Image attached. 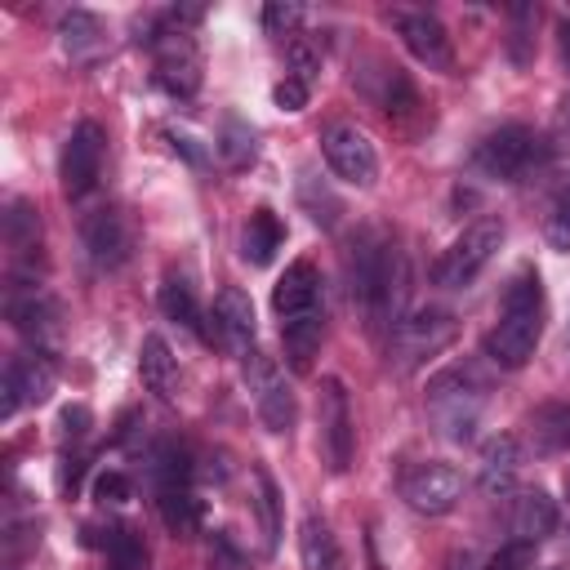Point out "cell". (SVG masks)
I'll return each instance as SVG.
<instances>
[{"instance_id": "1", "label": "cell", "mask_w": 570, "mask_h": 570, "mask_svg": "<svg viewBox=\"0 0 570 570\" xmlns=\"http://www.w3.org/2000/svg\"><path fill=\"white\" fill-rule=\"evenodd\" d=\"M347 289H352L370 334L392 338L396 325L405 321V303H410V258H405V249L387 232L361 227L347 245Z\"/></svg>"}, {"instance_id": "2", "label": "cell", "mask_w": 570, "mask_h": 570, "mask_svg": "<svg viewBox=\"0 0 570 570\" xmlns=\"http://www.w3.org/2000/svg\"><path fill=\"white\" fill-rule=\"evenodd\" d=\"M539 334H543V281H539V272L521 267L503 285L499 316H494V325L485 334V356L499 370H521L534 356Z\"/></svg>"}, {"instance_id": "3", "label": "cell", "mask_w": 570, "mask_h": 570, "mask_svg": "<svg viewBox=\"0 0 570 570\" xmlns=\"http://www.w3.org/2000/svg\"><path fill=\"white\" fill-rule=\"evenodd\" d=\"M485 396H490V383L485 374L463 361V365H450L441 370L432 383H428V414L436 419L441 436L450 441H472L476 423H481V410H485Z\"/></svg>"}, {"instance_id": "4", "label": "cell", "mask_w": 570, "mask_h": 570, "mask_svg": "<svg viewBox=\"0 0 570 570\" xmlns=\"http://www.w3.org/2000/svg\"><path fill=\"white\" fill-rule=\"evenodd\" d=\"M499 245H503V223H499V218H476V223H468V227L441 249V258L432 263V285H445V289L472 285V281L490 267V258L499 254Z\"/></svg>"}, {"instance_id": "5", "label": "cell", "mask_w": 570, "mask_h": 570, "mask_svg": "<svg viewBox=\"0 0 570 570\" xmlns=\"http://www.w3.org/2000/svg\"><path fill=\"white\" fill-rule=\"evenodd\" d=\"M454 334H459V321H454L450 312H441V307H419V312H410V316L396 325V334L387 338V361H392L396 374H410V370H419L423 361L441 356V352L454 343Z\"/></svg>"}, {"instance_id": "6", "label": "cell", "mask_w": 570, "mask_h": 570, "mask_svg": "<svg viewBox=\"0 0 570 570\" xmlns=\"http://www.w3.org/2000/svg\"><path fill=\"white\" fill-rule=\"evenodd\" d=\"M200 13L196 9H187V13H169V22L174 27H165V31H156L151 36V49H156V80H160V89H169L174 98H187V94H196V85H200V53H196V40H191V31L183 27V22H196Z\"/></svg>"}, {"instance_id": "7", "label": "cell", "mask_w": 570, "mask_h": 570, "mask_svg": "<svg viewBox=\"0 0 570 570\" xmlns=\"http://www.w3.org/2000/svg\"><path fill=\"white\" fill-rule=\"evenodd\" d=\"M539 151H543V142H539L534 129H525V125H499L494 134H485L476 142L472 165L485 178H494V183H521L539 165Z\"/></svg>"}, {"instance_id": "8", "label": "cell", "mask_w": 570, "mask_h": 570, "mask_svg": "<svg viewBox=\"0 0 570 570\" xmlns=\"http://www.w3.org/2000/svg\"><path fill=\"white\" fill-rule=\"evenodd\" d=\"M245 383H249V392H254V410H258L263 428L276 432V436L289 432L298 405H294V392H289V383H285V370H281L267 352L254 347V352L245 356Z\"/></svg>"}, {"instance_id": "9", "label": "cell", "mask_w": 570, "mask_h": 570, "mask_svg": "<svg viewBox=\"0 0 570 570\" xmlns=\"http://www.w3.org/2000/svg\"><path fill=\"white\" fill-rule=\"evenodd\" d=\"M401 499L419 512V517H445L459 508L463 499V472L454 463H441V459H428V463H414L405 476H401Z\"/></svg>"}, {"instance_id": "10", "label": "cell", "mask_w": 570, "mask_h": 570, "mask_svg": "<svg viewBox=\"0 0 570 570\" xmlns=\"http://www.w3.org/2000/svg\"><path fill=\"white\" fill-rule=\"evenodd\" d=\"M321 151H325V165L334 169V178L352 183V187H374L379 178V151L370 142L365 129L356 125H330L321 134Z\"/></svg>"}, {"instance_id": "11", "label": "cell", "mask_w": 570, "mask_h": 570, "mask_svg": "<svg viewBox=\"0 0 570 570\" xmlns=\"http://www.w3.org/2000/svg\"><path fill=\"white\" fill-rule=\"evenodd\" d=\"M102 156H107V138L94 120H80L67 142H62V160H58V178H62V191L71 200L89 196L98 187V174H102Z\"/></svg>"}, {"instance_id": "12", "label": "cell", "mask_w": 570, "mask_h": 570, "mask_svg": "<svg viewBox=\"0 0 570 570\" xmlns=\"http://www.w3.org/2000/svg\"><path fill=\"white\" fill-rule=\"evenodd\" d=\"M254 334H258V321H254V303H249V294L236 289V285L218 289L214 312L205 316L200 338H205V343H218V347H227V352L249 356V352H254Z\"/></svg>"}, {"instance_id": "13", "label": "cell", "mask_w": 570, "mask_h": 570, "mask_svg": "<svg viewBox=\"0 0 570 570\" xmlns=\"http://www.w3.org/2000/svg\"><path fill=\"white\" fill-rule=\"evenodd\" d=\"M316 419H321V450H325L330 472H347L352 454H356V428H352V405H347V392L338 379L321 383Z\"/></svg>"}, {"instance_id": "14", "label": "cell", "mask_w": 570, "mask_h": 570, "mask_svg": "<svg viewBox=\"0 0 570 570\" xmlns=\"http://www.w3.org/2000/svg\"><path fill=\"white\" fill-rule=\"evenodd\" d=\"M9 321L31 343V352H45L49 356L58 347V338H62V307L45 289H36V285L9 294Z\"/></svg>"}, {"instance_id": "15", "label": "cell", "mask_w": 570, "mask_h": 570, "mask_svg": "<svg viewBox=\"0 0 570 570\" xmlns=\"http://www.w3.org/2000/svg\"><path fill=\"white\" fill-rule=\"evenodd\" d=\"M53 379H58V374H53V361H49L45 352H18V356H9L4 379H0V392H4L0 414L13 419L22 405H40V401H49Z\"/></svg>"}, {"instance_id": "16", "label": "cell", "mask_w": 570, "mask_h": 570, "mask_svg": "<svg viewBox=\"0 0 570 570\" xmlns=\"http://www.w3.org/2000/svg\"><path fill=\"white\" fill-rule=\"evenodd\" d=\"M392 27L405 40V49L428 67V71H450L454 67V49H450V31L441 27L436 13L428 9H392Z\"/></svg>"}, {"instance_id": "17", "label": "cell", "mask_w": 570, "mask_h": 570, "mask_svg": "<svg viewBox=\"0 0 570 570\" xmlns=\"http://www.w3.org/2000/svg\"><path fill=\"white\" fill-rule=\"evenodd\" d=\"M80 236H85V254L98 272H116L129 258V245H134V232H129L120 209H94L85 218Z\"/></svg>"}, {"instance_id": "18", "label": "cell", "mask_w": 570, "mask_h": 570, "mask_svg": "<svg viewBox=\"0 0 570 570\" xmlns=\"http://www.w3.org/2000/svg\"><path fill=\"white\" fill-rule=\"evenodd\" d=\"M272 307H276V316H281V321L325 312V307H321V272H316V263L294 258V263L281 272L276 289H272Z\"/></svg>"}, {"instance_id": "19", "label": "cell", "mask_w": 570, "mask_h": 570, "mask_svg": "<svg viewBox=\"0 0 570 570\" xmlns=\"http://www.w3.org/2000/svg\"><path fill=\"white\" fill-rule=\"evenodd\" d=\"M508 530L521 543H539L557 530V503L548 490H517L508 508Z\"/></svg>"}, {"instance_id": "20", "label": "cell", "mask_w": 570, "mask_h": 570, "mask_svg": "<svg viewBox=\"0 0 570 570\" xmlns=\"http://www.w3.org/2000/svg\"><path fill=\"white\" fill-rule=\"evenodd\" d=\"M138 374H142V387L156 396V401H174L178 396V356L169 352V343L160 334H147L142 347H138Z\"/></svg>"}, {"instance_id": "21", "label": "cell", "mask_w": 570, "mask_h": 570, "mask_svg": "<svg viewBox=\"0 0 570 570\" xmlns=\"http://www.w3.org/2000/svg\"><path fill=\"white\" fill-rule=\"evenodd\" d=\"M298 557H303V570H347V557H343L330 521L316 512H307L298 525Z\"/></svg>"}, {"instance_id": "22", "label": "cell", "mask_w": 570, "mask_h": 570, "mask_svg": "<svg viewBox=\"0 0 570 570\" xmlns=\"http://www.w3.org/2000/svg\"><path fill=\"white\" fill-rule=\"evenodd\" d=\"M281 245H285V223H281L267 205L254 209V214L245 218V227H240V258H245L249 267H267Z\"/></svg>"}, {"instance_id": "23", "label": "cell", "mask_w": 570, "mask_h": 570, "mask_svg": "<svg viewBox=\"0 0 570 570\" xmlns=\"http://www.w3.org/2000/svg\"><path fill=\"white\" fill-rule=\"evenodd\" d=\"M321 338H325V312L281 321V343H285V361H289L294 374H307V370L316 365Z\"/></svg>"}, {"instance_id": "24", "label": "cell", "mask_w": 570, "mask_h": 570, "mask_svg": "<svg viewBox=\"0 0 570 570\" xmlns=\"http://www.w3.org/2000/svg\"><path fill=\"white\" fill-rule=\"evenodd\" d=\"M517 468H521V445H517V436H508V432L490 436L485 450H481V490H485V494H508L512 481H517Z\"/></svg>"}, {"instance_id": "25", "label": "cell", "mask_w": 570, "mask_h": 570, "mask_svg": "<svg viewBox=\"0 0 570 570\" xmlns=\"http://www.w3.org/2000/svg\"><path fill=\"white\" fill-rule=\"evenodd\" d=\"M4 245L13 263H31L40 254V214L31 200H9L4 209Z\"/></svg>"}, {"instance_id": "26", "label": "cell", "mask_w": 570, "mask_h": 570, "mask_svg": "<svg viewBox=\"0 0 570 570\" xmlns=\"http://www.w3.org/2000/svg\"><path fill=\"white\" fill-rule=\"evenodd\" d=\"M530 445L534 454H570V401L539 405L530 414Z\"/></svg>"}, {"instance_id": "27", "label": "cell", "mask_w": 570, "mask_h": 570, "mask_svg": "<svg viewBox=\"0 0 570 570\" xmlns=\"http://www.w3.org/2000/svg\"><path fill=\"white\" fill-rule=\"evenodd\" d=\"M191 454L178 445V441H156L147 450V476L156 490H169V485H187L191 481Z\"/></svg>"}, {"instance_id": "28", "label": "cell", "mask_w": 570, "mask_h": 570, "mask_svg": "<svg viewBox=\"0 0 570 570\" xmlns=\"http://www.w3.org/2000/svg\"><path fill=\"white\" fill-rule=\"evenodd\" d=\"M160 312H165L174 325H183V330H196V334L205 330V312H200L191 285H187L178 272H169V276L160 281Z\"/></svg>"}, {"instance_id": "29", "label": "cell", "mask_w": 570, "mask_h": 570, "mask_svg": "<svg viewBox=\"0 0 570 570\" xmlns=\"http://www.w3.org/2000/svg\"><path fill=\"white\" fill-rule=\"evenodd\" d=\"M218 156H223L232 169H245V165H254V156H258V134H254V125L240 120L236 111H227L223 125H218Z\"/></svg>"}, {"instance_id": "30", "label": "cell", "mask_w": 570, "mask_h": 570, "mask_svg": "<svg viewBox=\"0 0 570 570\" xmlns=\"http://www.w3.org/2000/svg\"><path fill=\"white\" fill-rule=\"evenodd\" d=\"M160 494V517L174 534H196L200 521H205V503L191 494V485H169V490H156Z\"/></svg>"}, {"instance_id": "31", "label": "cell", "mask_w": 570, "mask_h": 570, "mask_svg": "<svg viewBox=\"0 0 570 570\" xmlns=\"http://www.w3.org/2000/svg\"><path fill=\"white\" fill-rule=\"evenodd\" d=\"M58 36H62V49H67L76 62H89V58L102 49V22H98L94 13H85V9H71V13L62 18Z\"/></svg>"}, {"instance_id": "32", "label": "cell", "mask_w": 570, "mask_h": 570, "mask_svg": "<svg viewBox=\"0 0 570 570\" xmlns=\"http://www.w3.org/2000/svg\"><path fill=\"white\" fill-rule=\"evenodd\" d=\"M254 508H258V525H263V548L272 552L281 543V490L267 468H254Z\"/></svg>"}, {"instance_id": "33", "label": "cell", "mask_w": 570, "mask_h": 570, "mask_svg": "<svg viewBox=\"0 0 570 570\" xmlns=\"http://www.w3.org/2000/svg\"><path fill=\"white\" fill-rule=\"evenodd\" d=\"M107 566L111 570H147V543L134 525H111L107 530Z\"/></svg>"}, {"instance_id": "34", "label": "cell", "mask_w": 570, "mask_h": 570, "mask_svg": "<svg viewBox=\"0 0 570 570\" xmlns=\"http://www.w3.org/2000/svg\"><path fill=\"white\" fill-rule=\"evenodd\" d=\"M539 22V9L534 4H512V40H508V53L517 67L530 62V31Z\"/></svg>"}, {"instance_id": "35", "label": "cell", "mask_w": 570, "mask_h": 570, "mask_svg": "<svg viewBox=\"0 0 570 570\" xmlns=\"http://www.w3.org/2000/svg\"><path fill=\"white\" fill-rule=\"evenodd\" d=\"M485 570H539V552H534V543L512 539V543H503V548L485 561Z\"/></svg>"}, {"instance_id": "36", "label": "cell", "mask_w": 570, "mask_h": 570, "mask_svg": "<svg viewBox=\"0 0 570 570\" xmlns=\"http://www.w3.org/2000/svg\"><path fill=\"white\" fill-rule=\"evenodd\" d=\"M543 236H548V245H552V249L570 254V187H566V191L552 200V214H548Z\"/></svg>"}, {"instance_id": "37", "label": "cell", "mask_w": 570, "mask_h": 570, "mask_svg": "<svg viewBox=\"0 0 570 570\" xmlns=\"http://www.w3.org/2000/svg\"><path fill=\"white\" fill-rule=\"evenodd\" d=\"M285 58H289V71L285 76H294V80H303V85H312L316 80V71H321V58H316V49L307 45V40H289V49H285Z\"/></svg>"}, {"instance_id": "38", "label": "cell", "mask_w": 570, "mask_h": 570, "mask_svg": "<svg viewBox=\"0 0 570 570\" xmlns=\"http://www.w3.org/2000/svg\"><path fill=\"white\" fill-rule=\"evenodd\" d=\"M298 22H303V9H298V4H281V0H272V4L263 9V27H267V36H289V40H294Z\"/></svg>"}, {"instance_id": "39", "label": "cell", "mask_w": 570, "mask_h": 570, "mask_svg": "<svg viewBox=\"0 0 570 570\" xmlns=\"http://www.w3.org/2000/svg\"><path fill=\"white\" fill-rule=\"evenodd\" d=\"M89 423H94V414L85 410V405H67L62 414H58V441L67 445V441H85L89 436Z\"/></svg>"}, {"instance_id": "40", "label": "cell", "mask_w": 570, "mask_h": 570, "mask_svg": "<svg viewBox=\"0 0 570 570\" xmlns=\"http://www.w3.org/2000/svg\"><path fill=\"white\" fill-rule=\"evenodd\" d=\"M307 94H312V85H303V80L285 76V80L272 89V102H276L281 111H303V107H307Z\"/></svg>"}, {"instance_id": "41", "label": "cell", "mask_w": 570, "mask_h": 570, "mask_svg": "<svg viewBox=\"0 0 570 570\" xmlns=\"http://www.w3.org/2000/svg\"><path fill=\"white\" fill-rule=\"evenodd\" d=\"M129 494H134V485H129L125 472H102V476L94 481V499H98V503H125Z\"/></svg>"}, {"instance_id": "42", "label": "cell", "mask_w": 570, "mask_h": 570, "mask_svg": "<svg viewBox=\"0 0 570 570\" xmlns=\"http://www.w3.org/2000/svg\"><path fill=\"white\" fill-rule=\"evenodd\" d=\"M561 53H566V62H570V22H561Z\"/></svg>"}, {"instance_id": "43", "label": "cell", "mask_w": 570, "mask_h": 570, "mask_svg": "<svg viewBox=\"0 0 570 570\" xmlns=\"http://www.w3.org/2000/svg\"><path fill=\"white\" fill-rule=\"evenodd\" d=\"M566 494H570V472H566Z\"/></svg>"}, {"instance_id": "44", "label": "cell", "mask_w": 570, "mask_h": 570, "mask_svg": "<svg viewBox=\"0 0 570 570\" xmlns=\"http://www.w3.org/2000/svg\"><path fill=\"white\" fill-rule=\"evenodd\" d=\"M566 347H570V330H566Z\"/></svg>"}]
</instances>
